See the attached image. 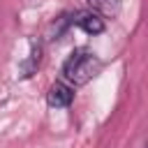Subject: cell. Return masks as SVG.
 <instances>
[{
  "label": "cell",
  "instance_id": "cell-5",
  "mask_svg": "<svg viewBox=\"0 0 148 148\" xmlns=\"http://www.w3.org/2000/svg\"><path fill=\"white\" fill-rule=\"evenodd\" d=\"M86 5H88V12L97 14L99 18H116L123 9L120 0H86Z\"/></svg>",
  "mask_w": 148,
  "mask_h": 148
},
{
  "label": "cell",
  "instance_id": "cell-3",
  "mask_svg": "<svg viewBox=\"0 0 148 148\" xmlns=\"http://www.w3.org/2000/svg\"><path fill=\"white\" fill-rule=\"evenodd\" d=\"M39 62H42V44L32 39L30 46H28V56L18 62V76H21V79H30V76L37 72Z\"/></svg>",
  "mask_w": 148,
  "mask_h": 148
},
{
  "label": "cell",
  "instance_id": "cell-4",
  "mask_svg": "<svg viewBox=\"0 0 148 148\" xmlns=\"http://www.w3.org/2000/svg\"><path fill=\"white\" fill-rule=\"evenodd\" d=\"M74 25H79L83 32H88V35H102L104 30H106V23H104V18H99L97 14H92V12H81V14H76L74 16Z\"/></svg>",
  "mask_w": 148,
  "mask_h": 148
},
{
  "label": "cell",
  "instance_id": "cell-2",
  "mask_svg": "<svg viewBox=\"0 0 148 148\" xmlns=\"http://www.w3.org/2000/svg\"><path fill=\"white\" fill-rule=\"evenodd\" d=\"M74 102V88L65 81H56L51 83L49 92H46V104L53 109H67Z\"/></svg>",
  "mask_w": 148,
  "mask_h": 148
},
{
  "label": "cell",
  "instance_id": "cell-6",
  "mask_svg": "<svg viewBox=\"0 0 148 148\" xmlns=\"http://www.w3.org/2000/svg\"><path fill=\"white\" fill-rule=\"evenodd\" d=\"M69 25H74V14H60L53 23H51V39H60L62 37V32L69 28Z\"/></svg>",
  "mask_w": 148,
  "mask_h": 148
},
{
  "label": "cell",
  "instance_id": "cell-1",
  "mask_svg": "<svg viewBox=\"0 0 148 148\" xmlns=\"http://www.w3.org/2000/svg\"><path fill=\"white\" fill-rule=\"evenodd\" d=\"M102 67H104V62L99 60V56H95L88 49H76L62 62L60 74H62V81L65 83H69L72 88H79V86L90 83L102 72Z\"/></svg>",
  "mask_w": 148,
  "mask_h": 148
}]
</instances>
